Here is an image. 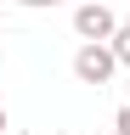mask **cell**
I'll list each match as a JSON object with an SVG mask.
<instances>
[{
  "instance_id": "cell-1",
  "label": "cell",
  "mask_w": 130,
  "mask_h": 135,
  "mask_svg": "<svg viewBox=\"0 0 130 135\" xmlns=\"http://www.w3.org/2000/svg\"><path fill=\"white\" fill-rule=\"evenodd\" d=\"M74 28H79V40H107V34H119V23H113V11H107V0L79 6V11H74Z\"/></svg>"
},
{
  "instance_id": "cell-2",
  "label": "cell",
  "mask_w": 130,
  "mask_h": 135,
  "mask_svg": "<svg viewBox=\"0 0 130 135\" xmlns=\"http://www.w3.org/2000/svg\"><path fill=\"white\" fill-rule=\"evenodd\" d=\"M113 62H119V51H107V45H96V40H91V45L74 56V73L85 79V84H102V79L113 73Z\"/></svg>"
},
{
  "instance_id": "cell-3",
  "label": "cell",
  "mask_w": 130,
  "mask_h": 135,
  "mask_svg": "<svg viewBox=\"0 0 130 135\" xmlns=\"http://www.w3.org/2000/svg\"><path fill=\"white\" fill-rule=\"evenodd\" d=\"M113 51H119V62H130V23L119 28V40H113Z\"/></svg>"
},
{
  "instance_id": "cell-4",
  "label": "cell",
  "mask_w": 130,
  "mask_h": 135,
  "mask_svg": "<svg viewBox=\"0 0 130 135\" xmlns=\"http://www.w3.org/2000/svg\"><path fill=\"white\" fill-rule=\"evenodd\" d=\"M119 135H130V107H124V113H119Z\"/></svg>"
},
{
  "instance_id": "cell-5",
  "label": "cell",
  "mask_w": 130,
  "mask_h": 135,
  "mask_svg": "<svg viewBox=\"0 0 130 135\" xmlns=\"http://www.w3.org/2000/svg\"><path fill=\"white\" fill-rule=\"evenodd\" d=\"M23 6H57V0H23Z\"/></svg>"
},
{
  "instance_id": "cell-6",
  "label": "cell",
  "mask_w": 130,
  "mask_h": 135,
  "mask_svg": "<svg viewBox=\"0 0 130 135\" xmlns=\"http://www.w3.org/2000/svg\"><path fill=\"white\" fill-rule=\"evenodd\" d=\"M0 129H6V113H0Z\"/></svg>"
}]
</instances>
